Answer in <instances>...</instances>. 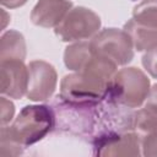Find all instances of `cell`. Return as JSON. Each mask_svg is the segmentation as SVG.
Segmentation results:
<instances>
[{
	"label": "cell",
	"instance_id": "cell-1",
	"mask_svg": "<svg viewBox=\"0 0 157 157\" xmlns=\"http://www.w3.org/2000/svg\"><path fill=\"white\" fill-rule=\"evenodd\" d=\"M110 78L112 74L105 65L91 60L82 70L63 78L60 97L71 103L97 104L105 98Z\"/></svg>",
	"mask_w": 157,
	"mask_h": 157
},
{
	"label": "cell",
	"instance_id": "cell-2",
	"mask_svg": "<svg viewBox=\"0 0 157 157\" xmlns=\"http://www.w3.org/2000/svg\"><path fill=\"white\" fill-rule=\"evenodd\" d=\"M55 126L54 112L47 105L25 107L12 125L1 128V139L20 146H28L42 140Z\"/></svg>",
	"mask_w": 157,
	"mask_h": 157
},
{
	"label": "cell",
	"instance_id": "cell-3",
	"mask_svg": "<svg viewBox=\"0 0 157 157\" xmlns=\"http://www.w3.org/2000/svg\"><path fill=\"white\" fill-rule=\"evenodd\" d=\"M150 92V80L136 67H124L108 82L105 98L126 108H139Z\"/></svg>",
	"mask_w": 157,
	"mask_h": 157
},
{
	"label": "cell",
	"instance_id": "cell-4",
	"mask_svg": "<svg viewBox=\"0 0 157 157\" xmlns=\"http://www.w3.org/2000/svg\"><path fill=\"white\" fill-rule=\"evenodd\" d=\"M91 52L118 65H125L134 58V44L130 36L123 29L105 28L90 42Z\"/></svg>",
	"mask_w": 157,
	"mask_h": 157
},
{
	"label": "cell",
	"instance_id": "cell-5",
	"mask_svg": "<svg viewBox=\"0 0 157 157\" xmlns=\"http://www.w3.org/2000/svg\"><path fill=\"white\" fill-rule=\"evenodd\" d=\"M94 107L96 104L71 103L60 97L53 109L55 125L71 132L87 134L94 128L96 118H98Z\"/></svg>",
	"mask_w": 157,
	"mask_h": 157
},
{
	"label": "cell",
	"instance_id": "cell-6",
	"mask_svg": "<svg viewBox=\"0 0 157 157\" xmlns=\"http://www.w3.org/2000/svg\"><path fill=\"white\" fill-rule=\"evenodd\" d=\"M101 27V18L92 10L78 6L71 9L55 27L56 36L64 42L81 40L94 37Z\"/></svg>",
	"mask_w": 157,
	"mask_h": 157
},
{
	"label": "cell",
	"instance_id": "cell-7",
	"mask_svg": "<svg viewBox=\"0 0 157 157\" xmlns=\"http://www.w3.org/2000/svg\"><path fill=\"white\" fill-rule=\"evenodd\" d=\"M55 87V69L43 60L31 61L28 65V86L26 96L32 101H45L52 97Z\"/></svg>",
	"mask_w": 157,
	"mask_h": 157
},
{
	"label": "cell",
	"instance_id": "cell-8",
	"mask_svg": "<svg viewBox=\"0 0 157 157\" xmlns=\"http://www.w3.org/2000/svg\"><path fill=\"white\" fill-rule=\"evenodd\" d=\"M96 153L99 156H139L140 140L136 132H105L96 139Z\"/></svg>",
	"mask_w": 157,
	"mask_h": 157
},
{
	"label": "cell",
	"instance_id": "cell-9",
	"mask_svg": "<svg viewBox=\"0 0 157 157\" xmlns=\"http://www.w3.org/2000/svg\"><path fill=\"white\" fill-rule=\"evenodd\" d=\"M28 67L23 60L7 59L0 63V90L11 98H21L27 92Z\"/></svg>",
	"mask_w": 157,
	"mask_h": 157
},
{
	"label": "cell",
	"instance_id": "cell-10",
	"mask_svg": "<svg viewBox=\"0 0 157 157\" xmlns=\"http://www.w3.org/2000/svg\"><path fill=\"white\" fill-rule=\"evenodd\" d=\"M134 130L145 156H157V114L150 109L135 113Z\"/></svg>",
	"mask_w": 157,
	"mask_h": 157
},
{
	"label": "cell",
	"instance_id": "cell-11",
	"mask_svg": "<svg viewBox=\"0 0 157 157\" xmlns=\"http://www.w3.org/2000/svg\"><path fill=\"white\" fill-rule=\"evenodd\" d=\"M71 7L72 4L67 0H39L32 10L31 20L40 27H56Z\"/></svg>",
	"mask_w": 157,
	"mask_h": 157
},
{
	"label": "cell",
	"instance_id": "cell-12",
	"mask_svg": "<svg viewBox=\"0 0 157 157\" xmlns=\"http://www.w3.org/2000/svg\"><path fill=\"white\" fill-rule=\"evenodd\" d=\"M124 31L130 36L134 47L139 50H148L157 44V27H148L130 20L125 23Z\"/></svg>",
	"mask_w": 157,
	"mask_h": 157
},
{
	"label": "cell",
	"instance_id": "cell-13",
	"mask_svg": "<svg viewBox=\"0 0 157 157\" xmlns=\"http://www.w3.org/2000/svg\"><path fill=\"white\" fill-rule=\"evenodd\" d=\"M26 56V43L23 36L17 31H7L1 37L0 59H18L23 60Z\"/></svg>",
	"mask_w": 157,
	"mask_h": 157
},
{
	"label": "cell",
	"instance_id": "cell-14",
	"mask_svg": "<svg viewBox=\"0 0 157 157\" xmlns=\"http://www.w3.org/2000/svg\"><path fill=\"white\" fill-rule=\"evenodd\" d=\"M92 53L90 48V42H80L71 44L66 48L64 53V61L70 70L80 71L86 65Z\"/></svg>",
	"mask_w": 157,
	"mask_h": 157
},
{
	"label": "cell",
	"instance_id": "cell-15",
	"mask_svg": "<svg viewBox=\"0 0 157 157\" xmlns=\"http://www.w3.org/2000/svg\"><path fill=\"white\" fill-rule=\"evenodd\" d=\"M132 20L148 26L157 27V0H142L134 7Z\"/></svg>",
	"mask_w": 157,
	"mask_h": 157
},
{
	"label": "cell",
	"instance_id": "cell-16",
	"mask_svg": "<svg viewBox=\"0 0 157 157\" xmlns=\"http://www.w3.org/2000/svg\"><path fill=\"white\" fill-rule=\"evenodd\" d=\"M142 65L152 77L157 78V44L146 50L142 56Z\"/></svg>",
	"mask_w": 157,
	"mask_h": 157
},
{
	"label": "cell",
	"instance_id": "cell-17",
	"mask_svg": "<svg viewBox=\"0 0 157 157\" xmlns=\"http://www.w3.org/2000/svg\"><path fill=\"white\" fill-rule=\"evenodd\" d=\"M0 108H1V125L4 126L5 124L10 123V120L12 119L13 117V112H15V108H13V104L7 101L5 97H1L0 99Z\"/></svg>",
	"mask_w": 157,
	"mask_h": 157
},
{
	"label": "cell",
	"instance_id": "cell-18",
	"mask_svg": "<svg viewBox=\"0 0 157 157\" xmlns=\"http://www.w3.org/2000/svg\"><path fill=\"white\" fill-rule=\"evenodd\" d=\"M146 108L157 114V83L150 88L148 96L146 98Z\"/></svg>",
	"mask_w": 157,
	"mask_h": 157
},
{
	"label": "cell",
	"instance_id": "cell-19",
	"mask_svg": "<svg viewBox=\"0 0 157 157\" xmlns=\"http://www.w3.org/2000/svg\"><path fill=\"white\" fill-rule=\"evenodd\" d=\"M27 0H1V4L6 7H10V9H13V7H18V6H22Z\"/></svg>",
	"mask_w": 157,
	"mask_h": 157
}]
</instances>
